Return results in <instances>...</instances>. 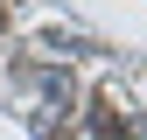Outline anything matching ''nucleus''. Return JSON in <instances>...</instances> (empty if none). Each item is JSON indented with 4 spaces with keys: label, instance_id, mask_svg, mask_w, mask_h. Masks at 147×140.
<instances>
[{
    "label": "nucleus",
    "instance_id": "obj_1",
    "mask_svg": "<svg viewBox=\"0 0 147 140\" xmlns=\"http://www.w3.org/2000/svg\"><path fill=\"white\" fill-rule=\"evenodd\" d=\"M35 91H42V98L63 112V105H70V77H63V70H35Z\"/></svg>",
    "mask_w": 147,
    "mask_h": 140
}]
</instances>
